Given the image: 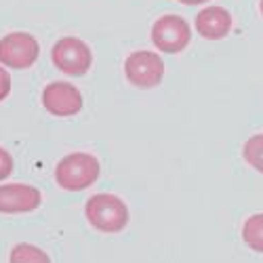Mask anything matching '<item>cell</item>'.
<instances>
[{"label": "cell", "instance_id": "obj_1", "mask_svg": "<svg viewBox=\"0 0 263 263\" xmlns=\"http://www.w3.org/2000/svg\"><path fill=\"white\" fill-rule=\"evenodd\" d=\"M101 173L99 160L89 154V152H72V154L63 156L55 168V179L59 187L68 192H80L91 187Z\"/></svg>", "mask_w": 263, "mask_h": 263}, {"label": "cell", "instance_id": "obj_2", "mask_svg": "<svg viewBox=\"0 0 263 263\" xmlns=\"http://www.w3.org/2000/svg\"><path fill=\"white\" fill-rule=\"evenodd\" d=\"M86 219L89 223L99 230V232H105V234H116V232H122L128 223V206L124 204L122 198L114 194H95L89 198L86 202Z\"/></svg>", "mask_w": 263, "mask_h": 263}, {"label": "cell", "instance_id": "obj_3", "mask_svg": "<svg viewBox=\"0 0 263 263\" xmlns=\"http://www.w3.org/2000/svg\"><path fill=\"white\" fill-rule=\"evenodd\" d=\"M51 59L55 63V68L61 70L63 74L82 76L91 68L93 53L84 40H80L76 36H65V38H59L53 45Z\"/></svg>", "mask_w": 263, "mask_h": 263}, {"label": "cell", "instance_id": "obj_4", "mask_svg": "<svg viewBox=\"0 0 263 263\" xmlns=\"http://www.w3.org/2000/svg\"><path fill=\"white\" fill-rule=\"evenodd\" d=\"M40 55L38 40L28 32H11L0 38V63L13 70H28Z\"/></svg>", "mask_w": 263, "mask_h": 263}, {"label": "cell", "instance_id": "obj_5", "mask_svg": "<svg viewBox=\"0 0 263 263\" xmlns=\"http://www.w3.org/2000/svg\"><path fill=\"white\" fill-rule=\"evenodd\" d=\"M192 40L190 24L179 15H162L152 26V42L162 53H181Z\"/></svg>", "mask_w": 263, "mask_h": 263}, {"label": "cell", "instance_id": "obj_6", "mask_svg": "<svg viewBox=\"0 0 263 263\" xmlns=\"http://www.w3.org/2000/svg\"><path fill=\"white\" fill-rule=\"evenodd\" d=\"M124 74L139 89H154L164 78V61L152 51H135L124 61Z\"/></svg>", "mask_w": 263, "mask_h": 263}, {"label": "cell", "instance_id": "obj_7", "mask_svg": "<svg viewBox=\"0 0 263 263\" xmlns=\"http://www.w3.org/2000/svg\"><path fill=\"white\" fill-rule=\"evenodd\" d=\"M82 93L70 82H51L42 91V105L49 114L65 118V116H76L82 109Z\"/></svg>", "mask_w": 263, "mask_h": 263}, {"label": "cell", "instance_id": "obj_8", "mask_svg": "<svg viewBox=\"0 0 263 263\" xmlns=\"http://www.w3.org/2000/svg\"><path fill=\"white\" fill-rule=\"evenodd\" d=\"M42 202V194L38 187L28 183H3L0 185V213H30L36 211Z\"/></svg>", "mask_w": 263, "mask_h": 263}, {"label": "cell", "instance_id": "obj_9", "mask_svg": "<svg viewBox=\"0 0 263 263\" xmlns=\"http://www.w3.org/2000/svg\"><path fill=\"white\" fill-rule=\"evenodd\" d=\"M196 30L206 40H221L232 32V15L223 7H206L196 15Z\"/></svg>", "mask_w": 263, "mask_h": 263}, {"label": "cell", "instance_id": "obj_10", "mask_svg": "<svg viewBox=\"0 0 263 263\" xmlns=\"http://www.w3.org/2000/svg\"><path fill=\"white\" fill-rule=\"evenodd\" d=\"M242 240L255 253H263V213L251 215L242 226Z\"/></svg>", "mask_w": 263, "mask_h": 263}, {"label": "cell", "instance_id": "obj_11", "mask_svg": "<svg viewBox=\"0 0 263 263\" xmlns=\"http://www.w3.org/2000/svg\"><path fill=\"white\" fill-rule=\"evenodd\" d=\"M9 261L11 263H51V259L45 251L34 247V245H28V242L15 245L13 251H11Z\"/></svg>", "mask_w": 263, "mask_h": 263}, {"label": "cell", "instance_id": "obj_12", "mask_svg": "<svg viewBox=\"0 0 263 263\" xmlns=\"http://www.w3.org/2000/svg\"><path fill=\"white\" fill-rule=\"evenodd\" d=\"M242 156L255 171L263 173V133L247 139V143L242 147Z\"/></svg>", "mask_w": 263, "mask_h": 263}, {"label": "cell", "instance_id": "obj_13", "mask_svg": "<svg viewBox=\"0 0 263 263\" xmlns=\"http://www.w3.org/2000/svg\"><path fill=\"white\" fill-rule=\"evenodd\" d=\"M13 173V156L5 147H0V181H5Z\"/></svg>", "mask_w": 263, "mask_h": 263}, {"label": "cell", "instance_id": "obj_14", "mask_svg": "<svg viewBox=\"0 0 263 263\" xmlns=\"http://www.w3.org/2000/svg\"><path fill=\"white\" fill-rule=\"evenodd\" d=\"M11 93V74L0 65V101L7 99Z\"/></svg>", "mask_w": 263, "mask_h": 263}, {"label": "cell", "instance_id": "obj_15", "mask_svg": "<svg viewBox=\"0 0 263 263\" xmlns=\"http://www.w3.org/2000/svg\"><path fill=\"white\" fill-rule=\"evenodd\" d=\"M181 5H202V3H209V0H177Z\"/></svg>", "mask_w": 263, "mask_h": 263}, {"label": "cell", "instance_id": "obj_16", "mask_svg": "<svg viewBox=\"0 0 263 263\" xmlns=\"http://www.w3.org/2000/svg\"><path fill=\"white\" fill-rule=\"evenodd\" d=\"M259 11H261V15H263V0H261V3H259Z\"/></svg>", "mask_w": 263, "mask_h": 263}]
</instances>
